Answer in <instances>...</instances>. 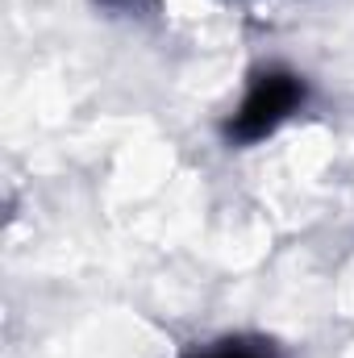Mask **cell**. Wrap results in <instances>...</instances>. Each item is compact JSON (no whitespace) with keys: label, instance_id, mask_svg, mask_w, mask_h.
I'll return each instance as SVG.
<instances>
[{"label":"cell","instance_id":"obj_2","mask_svg":"<svg viewBox=\"0 0 354 358\" xmlns=\"http://www.w3.org/2000/svg\"><path fill=\"white\" fill-rule=\"evenodd\" d=\"M204 358H271L267 350H255V346H217Z\"/></svg>","mask_w":354,"mask_h":358},{"label":"cell","instance_id":"obj_1","mask_svg":"<svg viewBox=\"0 0 354 358\" xmlns=\"http://www.w3.org/2000/svg\"><path fill=\"white\" fill-rule=\"evenodd\" d=\"M300 104H304V80H300L296 71L271 67L263 76H255V84L246 88L242 104L234 108L225 134H229V142H242V146L263 142V138H271Z\"/></svg>","mask_w":354,"mask_h":358}]
</instances>
